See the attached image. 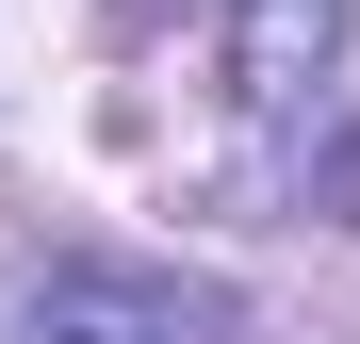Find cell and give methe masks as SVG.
<instances>
[{
    "instance_id": "cell-1",
    "label": "cell",
    "mask_w": 360,
    "mask_h": 344,
    "mask_svg": "<svg viewBox=\"0 0 360 344\" xmlns=\"http://www.w3.org/2000/svg\"><path fill=\"white\" fill-rule=\"evenodd\" d=\"M0 344H229V295L164 262H49Z\"/></svg>"
},
{
    "instance_id": "cell-2",
    "label": "cell",
    "mask_w": 360,
    "mask_h": 344,
    "mask_svg": "<svg viewBox=\"0 0 360 344\" xmlns=\"http://www.w3.org/2000/svg\"><path fill=\"white\" fill-rule=\"evenodd\" d=\"M328 66H344V0H229V98L246 115L328 98Z\"/></svg>"
}]
</instances>
